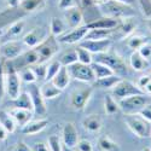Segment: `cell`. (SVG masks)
I'll return each mask as SVG.
<instances>
[{
	"label": "cell",
	"instance_id": "1",
	"mask_svg": "<svg viewBox=\"0 0 151 151\" xmlns=\"http://www.w3.org/2000/svg\"><path fill=\"white\" fill-rule=\"evenodd\" d=\"M149 104H150V97L145 93L129 96V97H126L119 100L120 110L124 112V115L138 114L143 108H145Z\"/></svg>",
	"mask_w": 151,
	"mask_h": 151
},
{
	"label": "cell",
	"instance_id": "2",
	"mask_svg": "<svg viewBox=\"0 0 151 151\" xmlns=\"http://www.w3.org/2000/svg\"><path fill=\"white\" fill-rule=\"evenodd\" d=\"M94 62H99V63H103L106 67H109L114 74L119 75V76H123V75H127L128 69L126 63L123 62V59L112 53V52H103V53H97L96 55V60Z\"/></svg>",
	"mask_w": 151,
	"mask_h": 151
},
{
	"label": "cell",
	"instance_id": "3",
	"mask_svg": "<svg viewBox=\"0 0 151 151\" xmlns=\"http://www.w3.org/2000/svg\"><path fill=\"white\" fill-rule=\"evenodd\" d=\"M124 122L128 126V128L139 138H149L151 137V124L139 114L126 115Z\"/></svg>",
	"mask_w": 151,
	"mask_h": 151
},
{
	"label": "cell",
	"instance_id": "4",
	"mask_svg": "<svg viewBox=\"0 0 151 151\" xmlns=\"http://www.w3.org/2000/svg\"><path fill=\"white\" fill-rule=\"evenodd\" d=\"M5 91L10 99H15L21 93V78L16 68L10 64L5 71Z\"/></svg>",
	"mask_w": 151,
	"mask_h": 151
},
{
	"label": "cell",
	"instance_id": "5",
	"mask_svg": "<svg viewBox=\"0 0 151 151\" xmlns=\"http://www.w3.org/2000/svg\"><path fill=\"white\" fill-rule=\"evenodd\" d=\"M67 68L71 79H75L81 82H87V83H93L96 80L91 64H83V63L76 62Z\"/></svg>",
	"mask_w": 151,
	"mask_h": 151
},
{
	"label": "cell",
	"instance_id": "6",
	"mask_svg": "<svg viewBox=\"0 0 151 151\" xmlns=\"http://www.w3.org/2000/svg\"><path fill=\"white\" fill-rule=\"evenodd\" d=\"M37 55H39V63H45L51 59L59 50L58 40L53 35H48L47 39L41 42L39 46L35 47Z\"/></svg>",
	"mask_w": 151,
	"mask_h": 151
},
{
	"label": "cell",
	"instance_id": "7",
	"mask_svg": "<svg viewBox=\"0 0 151 151\" xmlns=\"http://www.w3.org/2000/svg\"><path fill=\"white\" fill-rule=\"evenodd\" d=\"M143 90H140L137 85H134L133 82L128 81V80H123L121 79L116 86L112 88V93L111 96L117 100H121L126 97L129 96H134V94H143Z\"/></svg>",
	"mask_w": 151,
	"mask_h": 151
},
{
	"label": "cell",
	"instance_id": "8",
	"mask_svg": "<svg viewBox=\"0 0 151 151\" xmlns=\"http://www.w3.org/2000/svg\"><path fill=\"white\" fill-rule=\"evenodd\" d=\"M32 103H33V111L39 116H45L47 114V108L45 104V99L41 96L40 87L37 86L35 82L29 83V91H28Z\"/></svg>",
	"mask_w": 151,
	"mask_h": 151
},
{
	"label": "cell",
	"instance_id": "9",
	"mask_svg": "<svg viewBox=\"0 0 151 151\" xmlns=\"http://www.w3.org/2000/svg\"><path fill=\"white\" fill-rule=\"evenodd\" d=\"M104 10L111 18L120 17H131L134 15V11L129 5H126L119 1H110L104 5Z\"/></svg>",
	"mask_w": 151,
	"mask_h": 151
},
{
	"label": "cell",
	"instance_id": "10",
	"mask_svg": "<svg viewBox=\"0 0 151 151\" xmlns=\"http://www.w3.org/2000/svg\"><path fill=\"white\" fill-rule=\"evenodd\" d=\"M23 53V45L17 40H10L0 45V57L5 59H16Z\"/></svg>",
	"mask_w": 151,
	"mask_h": 151
},
{
	"label": "cell",
	"instance_id": "11",
	"mask_svg": "<svg viewBox=\"0 0 151 151\" xmlns=\"http://www.w3.org/2000/svg\"><path fill=\"white\" fill-rule=\"evenodd\" d=\"M93 93V87H85V88L75 91L71 94L70 104L75 110H83L88 103V100Z\"/></svg>",
	"mask_w": 151,
	"mask_h": 151
},
{
	"label": "cell",
	"instance_id": "12",
	"mask_svg": "<svg viewBox=\"0 0 151 151\" xmlns=\"http://www.w3.org/2000/svg\"><path fill=\"white\" fill-rule=\"evenodd\" d=\"M88 28L87 26H82V27H76V28H73L70 32L64 33L63 35L58 36V42L60 44H76V42H81L87 33H88Z\"/></svg>",
	"mask_w": 151,
	"mask_h": 151
},
{
	"label": "cell",
	"instance_id": "13",
	"mask_svg": "<svg viewBox=\"0 0 151 151\" xmlns=\"http://www.w3.org/2000/svg\"><path fill=\"white\" fill-rule=\"evenodd\" d=\"M48 36V33L46 29L44 28H34L33 30H30L29 33H27L23 36V44L30 47V48H35L36 46H39L41 42H44Z\"/></svg>",
	"mask_w": 151,
	"mask_h": 151
},
{
	"label": "cell",
	"instance_id": "14",
	"mask_svg": "<svg viewBox=\"0 0 151 151\" xmlns=\"http://www.w3.org/2000/svg\"><path fill=\"white\" fill-rule=\"evenodd\" d=\"M62 140L67 146V149L69 150H73L76 147L78 142H79V133H78L76 127L74 126V123L68 122L64 124L63 131H62Z\"/></svg>",
	"mask_w": 151,
	"mask_h": 151
},
{
	"label": "cell",
	"instance_id": "15",
	"mask_svg": "<svg viewBox=\"0 0 151 151\" xmlns=\"http://www.w3.org/2000/svg\"><path fill=\"white\" fill-rule=\"evenodd\" d=\"M79 46L86 48L87 51H90L91 53H94V55L103 53L110 48L111 39L108 37V39H100V40H82Z\"/></svg>",
	"mask_w": 151,
	"mask_h": 151
},
{
	"label": "cell",
	"instance_id": "16",
	"mask_svg": "<svg viewBox=\"0 0 151 151\" xmlns=\"http://www.w3.org/2000/svg\"><path fill=\"white\" fill-rule=\"evenodd\" d=\"M119 21L111 17H103L98 18L86 24L88 29H115L119 27Z\"/></svg>",
	"mask_w": 151,
	"mask_h": 151
},
{
	"label": "cell",
	"instance_id": "17",
	"mask_svg": "<svg viewBox=\"0 0 151 151\" xmlns=\"http://www.w3.org/2000/svg\"><path fill=\"white\" fill-rule=\"evenodd\" d=\"M47 124H48L47 119H39L35 121H29L27 124H24L21 128V132L27 135H33V134H36V133L44 131L47 127Z\"/></svg>",
	"mask_w": 151,
	"mask_h": 151
},
{
	"label": "cell",
	"instance_id": "18",
	"mask_svg": "<svg viewBox=\"0 0 151 151\" xmlns=\"http://www.w3.org/2000/svg\"><path fill=\"white\" fill-rule=\"evenodd\" d=\"M64 18H65L67 26H69L70 28L80 27V24L82 22V12L78 6L70 7V9L65 10Z\"/></svg>",
	"mask_w": 151,
	"mask_h": 151
},
{
	"label": "cell",
	"instance_id": "19",
	"mask_svg": "<svg viewBox=\"0 0 151 151\" xmlns=\"http://www.w3.org/2000/svg\"><path fill=\"white\" fill-rule=\"evenodd\" d=\"M70 75H69V71H68V68L67 67H60L59 71L53 76V79L51 80V82L57 87V88H59L60 91L63 90H65L68 85L70 83Z\"/></svg>",
	"mask_w": 151,
	"mask_h": 151
},
{
	"label": "cell",
	"instance_id": "20",
	"mask_svg": "<svg viewBox=\"0 0 151 151\" xmlns=\"http://www.w3.org/2000/svg\"><path fill=\"white\" fill-rule=\"evenodd\" d=\"M82 126L83 128L87 132H91V133H98L103 127V121L102 117L97 114H91L87 117L83 119L82 121Z\"/></svg>",
	"mask_w": 151,
	"mask_h": 151
},
{
	"label": "cell",
	"instance_id": "21",
	"mask_svg": "<svg viewBox=\"0 0 151 151\" xmlns=\"http://www.w3.org/2000/svg\"><path fill=\"white\" fill-rule=\"evenodd\" d=\"M10 115L12 116V119L15 120L16 124L21 126V127H23L24 124H27L32 116H33V111L30 110H26V109H17V108H12L10 111Z\"/></svg>",
	"mask_w": 151,
	"mask_h": 151
},
{
	"label": "cell",
	"instance_id": "22",
	"mask_svg": "<svg viewBox=\"0 0 151 151\" xmlns=\"http://www.w3.org/2000/svg\"><path fill=\"white\" fill-rule=\"evenodd\" d=\"M11 106L12 108H17V109H26L33 111V103L28 92H23L19 93V96L15 99H11Z\"/></svg>",
	"mask_w": 151,
	"mask_h": 151
},
{
	"label": "cell",
	"instance_id": "23",
	"mask_svg": "<svg viewBox=\"0 0 151 151\" xmlns=\"http://www.w3.org/2000/svg\"><path fill=\"white\" fill-rule=\"evenodd\" d=\"M122 78L116 74H112L110 76L103 78V79H98L94 80L93 82V87H98V88H103V90H109V88H114L116 86V83L121 80Z\"/></svg>",
	"mask_w": 151,
	"mask_h": 151
},
{
	"label": "cell",
	"instance_id": "24",
	"mask_svg": "<svg viewBox=\"0 0 151 151\" xmlns=\"http://www.w3.org/2000/svg\"><path fill=\"white\" fill-rule=\"evenodd\" d=\"M129 63H131V67L135 71H144V70H146L149 68V60H146L145 58H143L138 51H134L131 55Z\"/></svg>",
	"mask_w": 151,
	"mask_h": 151
},
{
	"label": "cell",
	"instance_id": "25",
	"mask_svg": "<svg viewBox=\"0 0 151 151\" xmlns=\"http://www.w3.org/2000/svg\"><path fill=\"white\" fill-rule=\"evenodd\" d=\"M40 92H41V96L44 97V99H53L56 97H58L62 91L51 82V81H46L42 86H40Z\"/></svg>",
	"mask_w": 151,
	"mask_h": 151
},
{
	"label": "cell",
	"instance_id": "26",
	"mask_svg": "<svg viewBox=\"0 0 151 151\" xmlns=\"http://www.w3.org/2000/svg\"><path fill=\"white\" fill-rule=\"evenodd\" d=\"M24 26H26V23H24V21H22V19L15 22L14 24H11L9 29H6V33H5L4 37L7 39L9 41L10 40H16V37L22 34V32L24 29Z\"/></svg>",
	"mask_w": 151,
	"mask_h": 151
},
{
	"label": "cell",
	"instance_id": "27",
	"mask_svg": "<svg viewBox=\"0 0 151 151\" xmlns=\"http://www.w3.org/2000/svg\"><path fill=\"white\" fill-rule=\"evenodd\" d=\"M91 68H92V70L94 73L96 80L110 76V75L114 74V71H112L109 67H106L105 64H103V63H99V62H92L91 63Z\"/></svg>",
	"mask_w": 151,
	"mask_h": 151
},
{
	"label": "cell",
	"instance_id": "28",
	"mask_svg": "<svg viewBox=\"0 0 151 151\" xmlns=\"http://www.w3.org/2000/svg\"><path fill=\"white\" fill-rule=\"evenodd\" d=\"M0 124L9 132V133H14L16 131V122L12 119L9 111L5 110H0Z\"/></svg>",
	"mask_w": 151,
	"mask_h": 151
},
{
	"label": "cell",
	"instance_id": "29",
	"mask_svg": "<svg viewBox=\"0 0 151 151\" xmlns=\"http://www.w3.org/2000/svg\"><path fill=\"white\" fill-rule=\"evenodd\" d=\"M50 32L55 37L60 36L67 32V23H64L58 17H53L51 19V23H50Z\"/></svg>",
	"mask_w": 151,
	"mask_h": 151
},
{
	"label": "cell",
	"instance_id": "30",
	"mask_svg": "<svg viewBox=\"0 0 151 151\" xmlns=\"http://www.w3.org/2000/svg\"><path fill=\"white\" fill-rule=\"evenodd\" d=\"M115 32V29H90L87 33L85 40H100L108 39Z\"/></svg>",
	"mask_w": 151,
	"mask_h": 151
},
{
	"label": "cell",
	"instance_id": "31",
	"mask_svg": "<svg viewBox=\"0 0 151 151\" xmlns=\"http://www.w3.org/2000/svg\"><path fill=\"white\" fill-rule=\"evenodd\" d=\"M98 147L100 151H120V146L109 137H100L98 139Z\"/></svg>",
	"mask_w": 151,
	"mask_h": 151
},
{
	"label": "cell",
	"instance_id": "32",
	"mask_svg": "<svg viewBox=\"0 0 151 151\" xmlns=\"http://www.w3.org/2000/svg\"><path fill=\"white\" fill-rule=\"evenodd\" d=\"M146 42H149V37L144 35H131L127 37V46L133 51H138Z\"/></svg>",
	"mask_w": 151,
	"mask_h": 151
},
{
	"label": "cell",
	"instance_id": "33",
	"mask_svg": "<svg viewBox=\"0 0 151 151\" xmlns=\"http://www.w3.org/2000/svg\"><path fill=\"white\" fill-rule=\"evenodd\" d=\"M104 109H105L106 115H115L120 111L119 103L116 102V99L110 94L105 96V98H104Z\"/></svg>",
	"mask_w": 151,
	"mask_h": 151
},
{
	"label": "cell",
	"instance_id": "34",
	"mask_svg": "<svg viewBox=\"0 0 151 151\" xmlns=\"http://www.w3.org/2000/svg\"><path fill=\"white\" fill-rule=\"evenodd\" d=\"M42 5H44V0H19V4H18V6L22 10L28 12L36 11L37 9L42 7Z\"/></svg>",
	"mask_w": 151,
	"mask_h": 151
},
{
	"label": "cell",
	"instance_id": "35",
	"mask_svg": "<svg viewBox=\"0 0 151 151\" xmlns=\"http://www.w3.org/2000/svg\"><path fill=\"white\" fill-rule=\"evenodd\" d=\"M58 60L63 67H69L78 62V53L75 50H70V51H67L64 55H62Z\"/></svg>",
	"mask_w": 151,
	"mask_h": 151
},
{
	"label": "cell",
	"instance_id": "36",
	"mask_svg": "<svg viewBox=\"0 0 151 151\" xmlns=\"http://www.w3.org/2000/svg\"><path fill=\"white\" fill-rule=\"evenodd\" d=\"M75 51L78 53V62L80 63H83V64H91L93 62V57H92V53L90 51H87L86 48L81 47V46H78L75 48Z\"/></svg>",
	"mask_w": 151,
	"mask_h": 151
},
{
	"label": "cell",
	"instance_id": "37",
	"mask_svg": "<svg viewBox=\"0 0 151 151\" xmlns=\"http://www.w3.org/2000/svg\"><path fill=\"white\" fill-rule=\"evenodd\" d=\"M22 59H23L24 65L30 67V65L36 64V63H39V55H37L35 48H32L29 51H27L26 53H23Z\"/></svg>",
	"mask_w": 151,
	"mask_h": 151
},
{
	"label": "cell",
	"instance_id": "38",
	"mask_svg": "<svg viewBox=\"0 0 151 151\" xmlns=\"http://www.w3.org/2000/svg\"><path fill=\"white\" fill-rule=\"evenodd\" d=\"M19 78L22 81L27 82V83H34L37 81L36 76H35V73H34L32 67H26L24 69H22L19 73Z\"/></svg>",
	"mask_w": 151,
	"mask_h": 151
},
{
	"label": "cell",
	"instance_id": "39",
	"mask_svg": "<svg viewBox=\"0 0 151 151\" xmlns=\"http://www.w3.org/2000/svg\"><path fill=\"white\" fill-rule=\"evenodd\" d=\"M33 70L35 73L36 80L39 81H46V73H47V65H45L44 63H36L33 67Z\"/></svg>",
	"mask_w": 151,
	"mask_h": 151
},
{
	"label": "cell",
	"instance_id": "40",
	"mask_svg": "<svg viewBox=\"0 0 151 151\" xmlns=\"http://www.w3.org/2000/svg\"><path fill=\"white\" fill-rule=\"evenodd\" d=\"M62 64L59 63V60H52L50 64L47 65V73H46V81H51L53 79L55 75L59 71Z\"/></svg>",
	"mask_w": 151,
	"mask_h": 151
},
{
	"label": "cell",
	"instance_id": "41",
	"mask_svg": "<svg viewBox=\"0 0 151 151\" xmlns=\"http://www.w3.org/2000/svg\"><path fill=\"white\" fill-rule=\"evenodd\" d=\"M135 29V24L128 18V21H126L122 26L120 27V32H121V37H128L132 33H133V30Z\"/></svg>",
	"mask_w": 151,
	"mask_h": 151
},
{
	"label": "cell",
	"instance_id": "42",
	"mask_svg": "<svg viewBox=\"0 0 151 151\" xmlns=\"http://www.w3.org/2000/svg\"><path fill=\"white\" fill-rule=\"evenodd\" d=\"M48 149L50 151H62V143L58 135L52 134L48 137Z\"/></svg>",
	"mask_w": 151,
	"mask_h": 151
},
{
	"label": "cell",
	"instance_id": "43",
	"mask_svg": "<svg viewBox=\"0 0 151 151\" xmlns=\"http://www.w3.org/2000/svg\"><path fill=\"white\" fill-rule=\"evenodd\" d=\"M78 151H93V145L91 144L90 140L87 139H81L78 142Z\"/></svg>",
	"mask_w": 151,
	"mask_h": 151
},
{
	"label": "cell",
	"instance_id": "44",
	"mask_svg": "<svg viewBox=\"0 0 151 151\" xmlns=\"http://www.w3.org/2000/svg\"><path fill=\"white\" fill-rule=\"evenodd\" d=\"M4 92H5V71L1 64V59H0V102L4 97Z\"/></svg>",
	"mask_w": 151,
	"mask_h": 151
},
{
	"label": "cell",
	"instance_id": "45",
	"mask_svg": "<svg viewBox=\"0 0 151 151\" xmlns=\"http://www.w3.org/2000/svg\"><path fill=\"white\" fill-rule=\"evenodd\" d=\"M138 52L140 53V56L143 58H145L146 60H149L151 58V44L146 42L145 45H143L139 50H138Z\"/></svg>",
	"mask_w": 151,
	"mask_h": 151
},
{
	"label": "cell",
	"instance_id": "46",
	"mask_svg": "<svg viewBox=\"0 0 151 151\" xmlns=\"http://www.w3.org/2000/svg\"><path fill=\"white\" fill-rule=\"evenodd\" d=\"M76 6V3H75V0H59L58 1V9L60 10H68L70 7H74Z\"/></svg>",
	"mask_w": 151,
	"mask_h": 151
},
{
	"label": "cell",
	"instance_id": "47",
	"mask_svg": "<svg viewBox=\"0 0 151 151\" xmlns=\"http://www.w3.org/2000/svg\"><path fill=\"white\" fill-rule=\"evenodd\" d=\"M140 5L146 17H151V0H140Z\"/></svg>",
	"mask_w": 151,
	"mask_h": 151
},
{
	"label": "cell",
	"instance_id": "48",
	"mask_svg": "<svg viewBox=\"0 0 151 151\" xmlns=\"http://www.w3.org/2000/svg\"><path fill=\"white\" fill-rule=\"evenodd\" d=\"M142 117H144L146 121H149V122H151V105L149 104V105H146L145 108H143L139 112H138Z\"/></svg>",
	"mask_w": 151,
	"mask_h": 151
},
{
	"label": "cell",
	"instance_id": "49",
	"mask_svg": "<svg viewBox=\"0 0 151 151\" xmlns=\"http://www.w3.org/2000/svg\"><path fill=\"white\" fill-rule=\"evenodd\" d=\"M150 81H151V76H150V75H144V76H142L139 80H138L137 86L139 87L140 90H143L144 87H145V86H146V85H147Z\"/></svg>",
	"mask_w": 151,
	"mask_h": 151
},
{
	"label": "cell",
	"instance_id": "50",
	"mask_svg": "<svg viewBox=\"0 0 151 151\" xmlns=\"http://www.w3.org/2000/svg\"><path fill=\"white\" fill-rule=\"evenodd\" d=\"M15 151H33V150H32L26 143H24V142H19V143L16 145Z\"/></svg>",
	"mask_w": 151,
	"mask_h": 151
},
{
	"label": "cell",
	"instance_id": "51",
	"mask_svg": "<svg viewBox=\"0 0 151 151\" xmlns=\"http://www.w3.org/2000/svg\"><path fill=\"white\" fill-rule=\"evenodd\" d=\"M32 150L33 151H50V149L47 147V145H45L44 143H36Z\"/></svg>",
	"mask_w": 151,
	"mask_h": 151
},
{
	"label": "cell",
	"instance_id": "52",
	"mask_svg": "<svg viewBox=\"0 0 151 151\" xmlns=\"http://www.w3.org/2000/svg\"><path fill=\"white\" fill-rule=\"evenodd\" d=\"M7 134H9V132L3 127L1 124H0V142L6 140L7 139Z\"/></svg>",
	"mask_w": 151,
	"mask_h": 151
},
{
	"label": "cell",
	"instance_id": "53",
	"mask_svg": "<svg viewBox=\"0 0 151 151\" xmlns=\"http://www.w3.org/2000/svg\"><path fill=\"white\" fill-rule=\"evenodd\" d=\"M143 92H144L145 94H147V96H151V81L143 88Z\"/></svg>",
	"mask_w": 151,
	"mask_h": 151
},
{
	"label": "cell",
	"instance_id": "54",
	"mask_svg": "<svg viewBox=\"0 0 151 151\" xmlns=\"http://www.w3.org/2000/svg\"><path fill=\"white\" fill-rule=\"evenodd\" d=\"M115 1H119V3H122V4H126V5H132L134 0H115Z\"/></svg>",
	"mask_w": 151,
	"mask_h": 151
},
{
	"label": "cell",
	"instance_id": "55",
	"mask_svg": "<svg viewBox=\"0 0 151 151\" xmlns=\"http://www.w3.org/2000/svg\"><path fill=\"white\" fill-rule=\"evenodd\" d=\"M147 27H149V29L151 30V19H149V21H147Z\"/></svg>",
	"mask_w": 151,
	"mask_h": 151
},
{
	"label": "cell",
	"instance_id": "56",
	"mask_svg": "<svg viewBox=\"0 0 151 151\" xmlns=\"http://www.w3.org/2000/svg\"><path fill=\"white\" fill-rule=\"evenodd\" d=\"M142 151H151V149H150V146H147V147H144Z\"/></svg>",
	"mask_w": 151,
	"mask_h": 151
},
{
	"label": "cell",
	"instance_id": "57",
	"mask_svg": "<svg viewBox=\"0 0 151 151\" xmlns=\"http://www.w3.org/2000/svg\"><path fill=\"white\" fill-rule=\"evenodd\" d=\"M68 150H69V149H68ZM69 151H71V150H69Z\"/></svg>",
	"mask_w": 151,
	"mask_h": 151
},
{
	"label": "cell",
	"instance_id": "58",
	"mask_svg": "<svg viewBox=\"0 0 151 151\" xmlns=\"http://www.w3.org/2000/svg\"><path fill=\"white\" fill-rule=\"evenodd\" d=\"M150 149H151V146H150Z\"/></svg>",
	"mask_w": 151,
	"mask_h": 151
}]
</instances>
